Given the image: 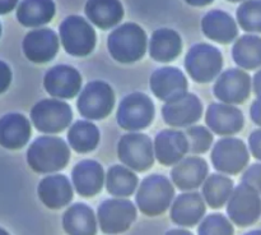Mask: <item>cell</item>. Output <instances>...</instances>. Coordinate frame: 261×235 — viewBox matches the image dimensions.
Masks as SVG:
<instances>
[{
    "label": "cell",
    "instance_id": "obj_1",
    "mask_svg": "<svg viewBox=\"0 0 261 235\" xmlns=\"http://www.w3.org/2000/svg\"><path fill=\"white\" fill-rule=\"evenodd\" d=\"M70 150L61 138L40 137L30 146L28 165L36 173H55L68 165Z\"/></svg>",
    "mask_w": 261,
    "mask_h": 235
},
{
    "label": "cell",
    "instance_id": "obj_2",
    "mask_svg": "<svg viewBox=\"0 0 261 235\" xmlns=\"http://www.w3.org/2000/svg\"><path fill=\"white\" fill-rule=\"evenodd\" d=\"M109 51L120 63H134L145 54L147 36L135 23H125L111 32L107 40Z\"/></svg>",
    "mask_w": 261,
    "mask_h": 235
},
{
    "label": "cell",
    "instance_id": "obj_3",
    "mask_svg": "<svg viewBox=\"0 0 261 235\" xmlns=\"http://www.w3.org/2000/svg\"><path fill=\"white\" fill-rule=\"evenodd\" d=\"M175 196L172 183L163 175H149L142 181L137 193V204L148 216L163 214Z\"/></svg>",
    "mask_w": 261,
    "mask_h": 235
},
{
    "label": "cell",
    "instance_id": "obj_4",
    "mask_svg": "<svg viewBox=\"0 0 261 235\" xmlns=\"http://www.w3.org/2000/svg\"><path fill=\"white\" fill-rule=\"evenodd\" d=\"M223 66L221 51L209 43H198L189 50L185 68L189 76L198 83L213 81Z\"/></svg>",
    "mask_w": 261,
    "mask_h": 235
},
{
    "label": "cell",
    "instance_id": "obj_5",
    "mask_svg": "<svg viewBox=\"0 0 261 235\" xmlns=\"http://www.w3.org/2000/svg\"><path fill=\"white\" fill-rule=\"evenodd\" d=\"M60 40L68 54L73 56H86L94 49L96 33L84 18L70 15L60 25Z\"/></svg>",
    "mask_w": 261,
    "mask_h": 235
},
{
    "label": "cell",
    "instance_id": "obj_6",
    "mask_svg": "<svg viewBox=\"0 0 261 235\" xmlns=\"http://www.w3.org/2000/svg\"><path fill=\"white\" fill-rule=\"evenodd\" d=\"M115 105V93L106 82L93 81L87 84L81 92L76 106L86 119L101 120L112 111Z\"/></svg>",
    "mask_w": 261,
    "mask_h": 235
},
{
    "label": "cell",
    "instance_id": "obj_7",
    "mask_svg": "<svg viewBox=\"0 0 261 235\" xmlns=\"http://www.w3.org/2000/svg\"><path fill=\"white\" fill-rule=\"evenodd\" d=\"M117 152L122 163L135 171H147L154 162V146L148 135L130 133L122 135L117 145Z\"/></svg>",
    "mask_w": 261,
    "mask_h": 235
},
{
    "label": "cell",
    "instance_id": "obj_8",
    "mask_svg": "<svg viewBox=\"0 0 261 235\" xmlns=\"http://www.w3.org/2000/svg\"><path fill=\"white\" fill-rule=\"evenodd\" d=\"M227 214L234 224L241 227L255 224L261 216L260 193L247 184L241 183L229 197Z\"/></svg>",
    "mask_w": 261,
    "mask_h": 235
},
{
    "label": "cell",
    "instance_id": "obj_9",
    "mask_svg": "<svg viewBox=\"0 0 261 235\" xmlns=\"http://www.w3.org/2000/svg\"><path fill=\"white\" fill-rule=\"evenodd\" d=\"M154 118V105L144 93L134 92L124 97L117 110V123L122 129H144Z\"/></svg>",
    "mask_w": 261,
    "mask_h": 235
},
{
    "label": "cell",
    "instance_id": "obj_10",
    "mask_svg": "<svg viewBox=\"0 0 261 235\" xmlns=\"http://www.w3.org/2000/svg\"><path fill=\"white\" fill-rule=\"evenodd\" d=\"M73 118L70 106L60 100H42L33 106L31 119L40 132L60 133L69 127Z\"/></svg>",
    "mask_w": 261,
    "mask_h": 235
},
{
    "label": "cell",
    "instance_id": "obj_11",
    "mask_svg": "<svg viewBox=\"0 0 261 235\" xmlns=\"http://www.w3.org/2000/svg\"><path fill=\"white\" fill-rule=\"evenodd\" d=\"M137 208L127 199H106L98 207V222L105 234L116 235L132 226Z\"/></svg>",
    "mask_w": 261,
    "mask_h": 235
},
{
    "label": "cell",
    "instance_id": "obj_12",
    "mask_svg": "<svg viewBox=\"0 0 261 235\" xmlns=\"http://www.w3.org/2000/svg\"><path fill=\"white\" fill-rule=\"evenodd\" d=\"M211 157L214 168L228 175H236L244 170L250 160L246 145L237 138L218 140L214 145Z\"/></svg>",
    "mask_w": 261,
    "mask_h": 235
},
{
    "label": "cell",
    "instance_id": "obj_13",
    "mask_svg": "<svg viewBox=\"0 0 261 235\" xmlns=\"http://www.w3.org/2000/svg\"><path fill=\"white\" fill-rule=\"evenodd\" d=\"M251 91V78L241 69H229L219 76L214 84V95L223 104H242Z\"/></svg>",
    "mask_w": 261,
    "mask_h": 235
},
{
    "label": "cell",
    "instance_id": "obj_14",
    "mask_svg": "<svg viewBox=\"0 0 261 235\" xmlns=\"http://www.w3.org/2000/svg\"><path fill=\"white\" fill-rule=\"evenodd\" d=\"M150 89L160 100L173 101L188 93V81L177 68L166 66L157 69L150 77Z\"/></svg>",
    "mask_w": 261,
    "mask_h": 235
},
{
    "label": "cell",
    "instance_id": "obj_15",
    "mask_svg": "<svg viewBox=\"0 0 261 235\" xmlns=\"http://www.w3.org/2000/svg\"><path fill=\"white\" fill-rule=\"evenodd\" d=\"M43 86L53 97L71 99L81 91L82 77L73 66L56 65L46 73Z\"/></svg>",
    "mask_w": 261,
    "mask_h": 235
},
{
    "label": "cell",
    "instance_id": "obj_16",
    "mask_svg": "<svg viewBox=\"0 0 261 235\" xmlns=\"http://www.w3.org/2000/svg\"><path fill=\"white\" fill-rule=\"evenodd\" d=\"M203 112L200 100L193 93H186L162 107L165 122L171 127H188L198 122Z\"/></svg>",
    "mask_w": 261,
    "mask_h": 235
},
{
    "label": "cell",
    "instance_id": "obj_17",
    "mask_svg": "<svg viewBox=\"0 0 261 235\" xmlns=\"http://www.w3.org/2000/svg\"><path fill=\"white\" fill-rule=\"evenodd\" d=\"M58 49V36L48 28L31 31L23 40V53L33 63L50 61L56 55Z\"/></svg>",
    "mask_w": 261,
    "mask_h": 235
},
{
    "label": "cell",
    "instance_id": "obj_18",
    "mask_svg": "<svg viewBox=\"0 0 261 235\" xmlns=\"http://www.w3.org/2000/svg\"><path fill=\"white\" fill-rule=\"evenodd\" d=\"M205 122L208 127L219 135L236 134L245 124L241 110L228 104L209 105Z\"/></svg>",
    "mask_w": 261,
    "mask_h": 235
},
{
    "label": "cell",
    "instance_id": "obj_19",
    "mask_svg": "<svg viewBox=\"0 0 261 235\" xmlns=\"http://www.w3.org/2000/svg\"><path fill=\"white\" fill-rule=\"evenodd\" d=\"M189 151V142L185 133L178 130H163L154 139L155 157L162 165L178 163Z\"/></svg>",
    "mask_w": 261,
    "mask_h": 235
},
{
    "label": "cell",
    "instance_id": "obj_20",
    "mask_svg": "<svg viewBox=\"0 0 261 235\" xmlns=\"http://www.w3.org/2000/svg\"><path fill=\"white\" fill-rule=\"evenodd\" d=\"M103 169L93 160H84L76 163L71 174L75 191L82 197H93L99 193L103 185Z\"/></svg>",
    "mask_w": 261,
    "mask_h": 235
},
{
    "label": "cell",
    "instance_id": "obj_21",
    "mask_svg": "<svg viewBox=\"0 0 261 235\" xmlns=\"http://www.w3.org/2000/svg\"><path fill=\"white\" fill-rule=\"evenodd\" d=\"M38 197L46 207L59 209L70 203L73 188L65 175H50L38 184Z\"/></svg>",
    "mask_w": 261,
    "mask_h": 235
},
{
    "label": "cell",
    "instance_id": "obj_22",
    "mask_svg": "<svg viewBox=\"0 0 261 235\" xmlns=\"http://www.w3.org/2000/svg\"><path fill=\"white\" fill-rule=\"evenodd\" d=\"M208 163L200 157H188L181 160L171 171V178L176 186L182 191H193L205 181Z\"/></svg>",
    "mask_w": 261,
    "mask_h": 235
},
{
    "label": "cell",
    "instance_id": "obj_23",
    "mask_svg": "<svg viewBox=\"0 0 261 235\" xmlns=\"http://www.w3.org/2000/svg\"><path fill=\"white\" fill-rule=\"evenodd\" d=\"M205 203L199 193L180 194L171 207V219L180 226H194L203 219Z\"/></svg>",
    "mask_w": 261,
    "mask_h": 235
},
{
    "label": "cell",
    "instance_id": "obj_24",
    "mask_svg": "<svg viewBox=\"0 0 261 235\" xmlns=\"http://www.w3.org/2000/svg\"><path fill=\"white\" fill-rule=\"evenodd\" d=\"M31 137V124L20 114H7L0 119V145L8 150L22 148Z\"/></svg>",
    "mask_w": 261,
    "mask_h": 235
},
{
    "label": "cell",
    "instance_id": "obj_25",
    "mask_svg": "<svg viewBox=\"0 0 261 235\" xmlns=\"http://www.w3.org/2000/svg\"><path fill=\"white\" fill-rule=\"evenodd\" d=\"M204 35L219 43H228L236 38L239 30L233 18L222 10H212L206 13L201 20Z\"/></svg>",
    "mask_w": 261,
    "mask_h": 235
},
{
    "label": "cell",
    "instance_id": "obj_26",
    "mask_svg": "<svg viewBox=\"0 0 261 235\" xmlns=\"http://www.w3.org/2000/svg\"><path fill=\"white\" fill-rule=\"evenodd\" d=\"M63 226L69 235H96V216L91 207L75 203L69 207L63 216Z\"/></svg>",
    "mask_w": 261,
    "mask_h": 235
},
{
    "label": "cell",
    "instance_id": "obj_27",
    "mask_svg": "<svg viewBox=\"0 0 261 235\" xmlns=\"http://www.w3.org/2000/svg\"><path fill=\"white\" fill-rule=\"evenodd\" d=\"M86 14L93 25L107 30L121 20L124 9L119 0H88L86 4Z\"/></svg>",
    "mask_w": 261,
    "mask_h": 235
},
{
    "label": "cell",
    "instance_id": "obj_28",
    "mask_svg": "<svg viewBox=\"0 0 261 235\" xmlns=\"http://www.w3.org/2000/svg\"><path fill=\"white\" fill-rule=\"evenodd\" d=\"M181 48H182L181 37L176 31L170 28H161L152 35L149 53L155 61L167 63L180 55Z\"/></svg>",
    "mask_w": 261,
    "mask_h": 235
},
{
    "label": "cell",
    "instance_id": "obj_29",
    "mask_svg": "<svg viewBox=\"0 0 261 235\" xmlns=\"http://www.w3.org/2000/svg\"><path fill=\"white\" fill-rule=\"evenodd\" d=\"M55 4L53 0H22L18 5L17 18L25 27H40L53 19Z\"/></svg>",
    "mask_w": 261,
    "mask_h": 235
},
{
    "label": "cell",
    "instance_id": "obj_30",
    "mask_svg": "<svg viewBox=\"0 0 261 235\" xmlns=\"http://www.w3.org/2000/svg\"><path fill=\"white\" fill-rule=\"evenodd\" d=\"M232 56L239 66L244 69H256L261 66V37L245 35L236 41Z\"/></svg>",
    "mask_w": 261,
    "mask_h": 235
},
{
    "label": "cell",
    "instance_id": "obj_31",
    "mask_svg": "<svg viewBox=\"0 0 261 235\" xmlns=\"http://www.w3.org/2000/svg\"><path fill=\"white\" fill-rule=\"evenodd\" d=\"M69 145L79 153L93 151L99 140V132L94 124L87 120L74 123L68 132Z\"/></svg>",
    "mask_w": 261,
    "mask_h": 235
},
{
    "label": "cell",
    "instance_id": "obj_32",
    "mask_svg": "<svg viewBox=\"0 0 261 235\" xmlns=\"http://www.w3.org/2000/svg\"><path fill=\"white\" fill-rule=\"evenodd\" d=\"M138 185V176L130 169L115 165L109 169L106 175V188L115 197H129Z\"/></svg>",
    "mask_w": 261,
    "mask_h": 235
},
{
    "label": "cell",
    "instance_id": "obj_33",
    "mask_svg": "<svg viewBox=\"0 0 261 235\" xmlns=\"http://www.w3.org/2000/svg\"><path fill=\"white\" fill-rule=\"evenodd\" d=\"M233 192V181L221 174L209 176L203 185V197L212 208H221Z\"/></svg>",
    "mask_w": 261,
    "mask_h": 235
},
{
    "label": "cell",
    "instance_id": "obj_34",
    "mask_svg": "<svg viewBox=\"0 0 261 235\" xmlns=\"http://www.w3.org/2000/svg\"><path fill=\"white\" fill-rule=\"evenodd\" d=\"M237 20L247 32L261 33V0H246L237 9Z\"/></svg>",
    "mask_w": 261,
    "mask_h": 235
},
{
    "label": "cell",
    "instance_id": "obj_35",
    "mask_svg": "<svg viewBox=\"0 0 261 235\" xmlns=\"http://www.w3.org/2000/svg\"><path fill=\"white\" fill-rule=\"evenodd\" d=\"M198 232L199 235H233V226L223 215L213 214L203 220Z\"/></svg>",
    "mask_w": 261,
    "mask_h": 235
},
{
    "label": "cell",
    "instance_id": "obj_36",
    "mask_svg": "<svg viewBox=\"0 0 261 235\" xmlns=\"http://www.w3.org/2000/svg\"><path fill=\"white\" fill-rule=\"evenodd\" d=\"M186 138L189 142V151L193 153H204L211 148L213 135L204 127H191L186 129Z\"/></svg>",
    "mask_w": 261,
    "mask_h": 235
},
{
    "label": "cell",
    "instance_id": "obj_37",
    "mask_svg": "<svg viewBox=\"0 0 261 235\" xmlns=\"http://www.w3.org/2000/svg\"><path fill=\"white\" fill-rule=\"evenodd\" d=\"M242 183L247 184L261 194V163H254L242 176Z\"/></svg>",
    "mask_w": 261,
    "mask_h": 235
},
{
    "label": "cell",
    "instance_id": "obj_38",
    "mask_svg": "<svg viewBox=\"0 0 261 235\" xmlns=\"http://www.w3.org/2000/svg\"><path fill=\"white\" fill-rule=\"evenodd\" d=\"M249 145L252 155L257 160H261V129H257L254 133H251L249 138Z\"/></svg>",
    "mask_w": 261,
    "mask_h": 235
},
{
    "label": "cell",
    "instance_id": "obj_39",
    "mask_svg": "<svg viewBox=\"0 0 261 235\" xmlns=\"http://www.w3.org/2000/svg\"><path fill=\"white\" fill-rule=\"evenodd\" d=\"M10 82H12V72L10 68L0 60V93L5 91L9 87Z\"/></svg>",
    "mask_w": 261,
    "mask_h": 235
},
{
    "label": "cell",
    "instance_id": "obj_40",
    "mask_svg": "<svg viewBox=\"0 0 261 235\" xmlns=\"http://www.w3.org/2000/svg\"><path fill=\"white\" fill-rule=\"evenodd\" d=\"M250 115H251V119L255 124H257L261 127V97L254 101V104L251 105V110H250Z\"/></svg>",
    "mask_w": 261,
    "mask_h": 235
},
{
    "label": "cell",
    "instance_id": "obj_41",
    "mask_svg": "<svg viewBox=\"0 0 261 235\" xmlns=\"http://www.w3.org/2000/svg\"><path fill=\"white\" fill-rule=\"evenodd\" d=\"M18 0H0V14H7L17 5Z\"/></svg>",
    "mask_w": 261,
    "mask_h": 235
},
{
    "label": "cell",
    "instance_id": "obj_42",
    "mask_svg": "<svg viewBox=\"0 0 261 235\" xmlns=\"http://www.w3.org/2000/svg\"><path fill=\"white\" fill-rule=\"evenodd\" d=\"M254 91L257 97H261V69L254 76Z\"/></svg>",
    "mask_w": 261,
    "mask_h": 235
},
{
    "label": "cell",
    "instance_id": "obj_43",
    "mask_svg": "<svg viewBox=\"0 0 261 235\" xmlns=\"http://www.w3.org/2000/svg\"><path fill=\"white\" fill-rule=\"evenodd\" d=\"M186 3H189L190 5H194V7H204V5L209 4L213 0H185Z\"/></svg>",
    "mask_w": 261,
    "mask_h": 235
},
{
    "label": "cell",
    "instance_id": "obj_44",
    "mask_svg": "<svg viewBox=\"0 0 261 235\" xmlns=\"http://www.w3.org/2000/svg\"><path fill=\"white\" fill-rule=\"evenodd\" d=\"M166 235H193L190 231L188 230H182V229H175V230H170V231L166 232Z\"/></svg>",
    "mask_w": 261,
    "mask_h": 235
},
{
    "label": "cell",
    "instance_id": "obj_45",
    "mask_svg": "<svg viewBox=\"0 0 261 235\" xmlns=\"http://www.w3.org/2000/svg\"><path fill=\"white\" fill-rule=\"evenodd\" d=\"M245 235H261V230H254V231H250Z\"/></svg>",
    "mask_w": 261,
    "mask_h": 235
},
{
    "label": "cell",
    "instance_id": "obj_46",
    "mask_svg": "<svg viewBox=\"0 0 261 235\" xmlns=\"http://www.w3.org/2000/svg\"><path fill=\"white\" fill-rule=\"evenodd\" d=\"M0 235H9V234H8V232H7V231H5V230L0 229Z\"/></svg>",
    "mask_w": 261,
    "mask_h": 235
},
{
    "label": "cell",
    "instance_id": "obj_47",
    "mask_svg": "<svg viewBox=\"0 0 261 235\" xmlns=\"http://www.w3.org/2000/svg\"><path fill=\"white\" fill-rule=\"evenodd\" d=\"M229 2H241V0H229Z\"/></svg>",
    "mask_w": 261,
    "mask_h": 235
},
{
    "label": "cell",
    "instance_id": "obj_48",
    "mask_svg": "<svg viewBox=\"0 0 261 235\" xmlns=\"http://www.w3.org/2000/svg\"><path fill=\"white\" fill-rule=\"evenodd\" d=\"M0 35H2V26H0Z\"/></svg>",
    "mask_w": 261,
    "mask_h": 235
}]
</instances>
